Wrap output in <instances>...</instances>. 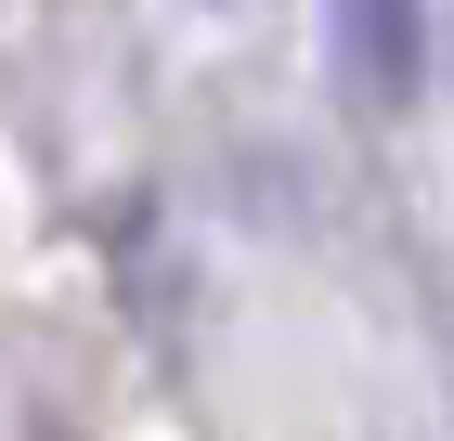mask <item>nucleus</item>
I'll list each match as a JSON object with an SVG mask.
<instances>
[{"label": "nucleus", "instance_id": "1", "mask_svg": "<svg viewBox=\"0 0 454 441\" xmlns=\"http://www.w3.org/2000/svg\"><path fill=\"white\" fill-rule=\"evenodd\" d=\"M325 66L364 117H403L428 91V13L416 0H325Z\"/></svg>", "mask_w": 454, "mask_h": 441}]
</instances>
